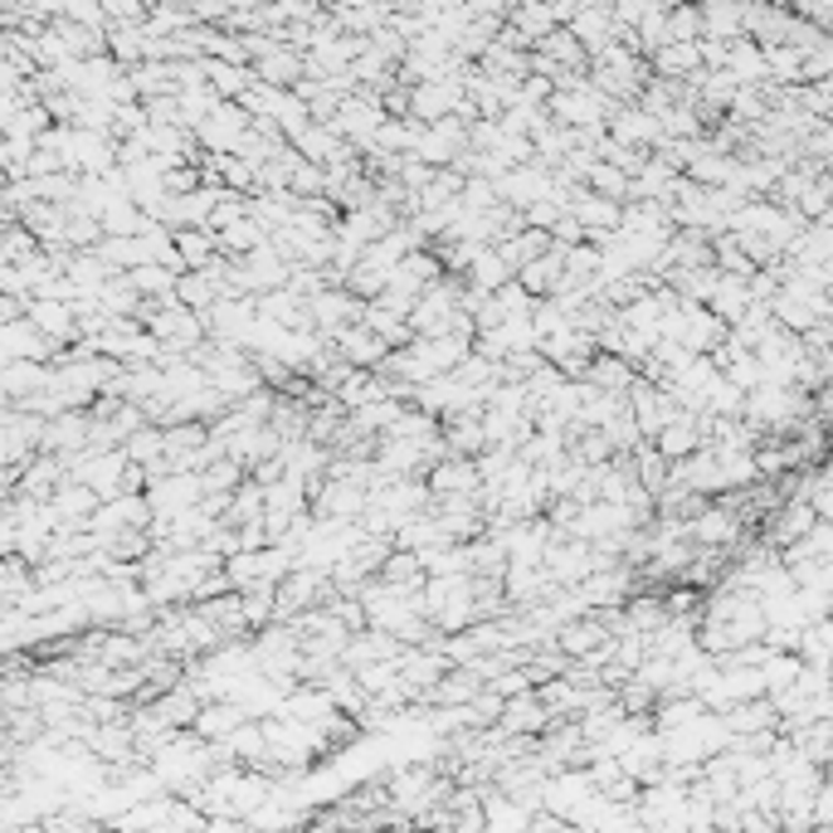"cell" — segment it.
<instances>
[{"label": "cell", "mask_w": 833, "mask_h": 833, "mask_svg": "<svg viewBox=\"0 0 833 833\" xmlns=\"http://www.w3.org/2000/svg\"><path fill=\"white\" fill-rule=\"evenodd\" d=\"M619 137H629V142H653V127L644 118H629L624 127H619Z\"/></svg>", "instance_id": "cell-19"}, {"label": "cell", "mask_w": 833, "mask_h": 833, "mask_svg": "<svg viewBox=\"0 0 833 833\" xmlns=\"http://www.w3.org/2000/svg\"><path fill=\"white\" fill-rule=\"evenodd\" d=\"M580 380H590L595 390H619V396H624L629 380H634V362H624V356H610V352H595Z\"/></svg>", "instance_id": "cell-7"}, {"label": "cell", "mask_w": 833, "mask_h": 833, "mask_svg": "<svg viewBox=\"0 0 833 833\" xmlns=\"http://www.w3.org/2000/svg\"><path fill=\"white\" fill-rule=\"evenodd\" d=\"M176 254H181V264H186V268H210V258L220 254L215 230H206V224L176 230Z\"/></svg>", "instance_id": "cell-9"}, {"label": "cell", "mask_w": 833, "mask_h": 833, "mask_svg": "<svg viewBox=\"0 0 833 833\" xmlns=\"http://www.w3.org/2000/svg\"><path fill=\"white\" fill-rule=\"evenodd\" d=\"M376 576L386 580V585H396V590H420V585H424V566H420V556H414V551L390 546V556L380 560Z\"/></svg>", "instance_id": "cell-10"}, {"label": "cell", "mask_w": 833, "mask_h": 833, "mask_svg": "<svg viewBox=\"0 0 833 833\" xmlns=\"http://www.w3.org/2000/svg\"><path fill=\"white\" fill-rule=\"evenodd\" d=\"M424 482H430L434 498H448V492H473L478 488V468H473V458H438V464H430V473H424Z\"/></svg>", "instance_id": "cell-6"}, {"label": "cell", "mask_w": 833, "mask_h": 833, "mask_svg": "<svg viewBox=\"0 0 833 833\" xmlns=\"http://www.w3.org/2000/svg\"><path fill=\"white\" fill-rule=\"evenodd\" d=\"M560 264H566V244H551L546 254H536V258H526L522 268H517V284H522L532 298H546V292H556L560 284Z\"/></svg>", "instance_id": "cell-4"}, {"label": "cell", "mask_w": 833, "mask_h": 833, "mask_svg": "<svg viewBox=\"0 0 833 833\" xmlns=\"http://www.w3.org/2000/svg\"><path fill=\"white\" fill-rule=\"evenodd\" d=\"M190 186H196V176H190V171H181V176H171V190H190Z\"/></svg>", "instance_id": "cell-21"}, {"label": "cell", "mask_w": 833, "mask_h": 833, "mask_svg": "<svg viewBox=\"0 0 833 833\" xmlns=\"http://www.w3.org/2000/svg\"><path fill=\"white\" fill-rule=\"evenodd\" d=\"M707 308L717 312L726 326L741 318V312L751 308V288H746V278H731V274H717V288H712V298H707Z\"/></svg>", "instance_id": "cell-8"}, {"label": "cell", "mask_w": 833, "mask_h": 833, "mask_svg": "<svg viewBox=\"0 0 833 833\" xmlns=\"http://www.w3.org/2000/svg\"><path fill=\"white\" fill-rule=\"evenodd\" d=\"M215 240H220V254L240 258V254L258 249V244H268V230H264V224H258L254 215H240L234 224H224V230H215Z\"/></svg>", "instance_id": "cell-11"}, {"label": "cell", "mask_w": 833, "mask_h": 833, "mask_svg": "<svg viewBox=\"0 0 833 833\" xmlns=\"http://www.w3.org/2000/svg\"><path fill=\"white\" fill-rule=\"evenodd\" d=\"M162 448H166L162 430H142V434L127 438V454H132V458H146V464H152V458H162Z\"/></svg>", "instance_id": "cell-18"}, {"label": "cell", "mask_w": 833, "mask_h": 833, "mask_svg": "<svg viewBox=\"0 0 833 833\" xmlns=\"http://www.w3.org/2000/svg\"><path fill=\"white\" fill-rule=\"evenodd\" d=\"M326 342L336 346V356H342V362H352V366H376L380 356L390 352L386 342H380L376 332H370L366 322H346V326H336L332 336H326Z\"/></svg>", "instance_id": "cell-2"}, {"label": "cell", "mask_w": 833, "mask_h": 833, "mask_svg": "<svg viewBox=\"0 0 833 833\" xmlns=\"http://www.w3.org/2000/svg\"><path fill=\"white\" fill-rule=\"evenodd\" d=\"M585 186H590L595 196H604V200H619V206L629 200V171H619V166H610V162H595L590 171H585Z\"/></svg>", "instance_id": "cell-15"}, {"label": "cell", "mask_w": 833, "mask_h": 833, "mask_svg": "<svg viewBox=\"0 0 833 833\" xmlns=\"http://www.w3.org/2000/svg\"><path fill=\"white\" fill-rule=\"evenodd\" d=\"M551 722V712L542 707V697L536 692H517V697H502V712H498V731H508V736H536Z\"/></svg>", "instance_id": "cell-3"}, {"label": "cell", "mask_w": 833, "mask_h": 833, "mask_svg": "<svg viewBox=\"0 0 833 833\" xmlns=\"http://www.w3.org/2000/svg\"><path fill=\"white\" fill-rule=\"evenodd\" d=\"M132 284H137L142 292H152V298H171V292H176V274L166 264H142Z\"/></svg>", "instance_id": "cell-16"}, {"label": "cell", "mask_w": 833, "mask_h": 833, "mask_svg": "<svg viewBox=\"0 0 833 833\" xmlns=\"http://www.w3.org/2000/svg\"><path fill=\"white\" fill-rule=\"evenodd\" d=\"M629 454H634V478L644 482V488L653 492V498H658L663 478H668V458H663L658 448H653V438H638V444L629 448Z\"/></svg>", "instance_id": "cell-14"}, {"label": "cell", "mask_w": 833, "mask_h": 833, "mask_svg": "<svg viewBox=\"0 0 833 833\" xmlns=\"http://www.w3.org/2000/svg\"><path fill=\"white\" fill-rule=\"evenodd\" d=\"M697 444H702V430H697V410H678L658 434H653V448H658L663 458H688Z\"/></svg>", "instance_id": "cell-5"}, {"label": "cell", "mask_w": 833, "mask_h": 833, "mask_svg": "<svg viewBox=\"0 0 833 833\" xmlns=\"http://www.w3.org/2000/svg\"><path fill=\"white\" fill-rule=\"evenodd\" d=\"M420 152L430 156V162H448V156L458 152V132L454 127H434V137H420Z\"/></svg>", "instance_id": "cell-17"}, {"label": "cell", "mask_w": 833, "mask_h": 833, "mask_svg": "<svg viewBox=\"0 0 833 833\" xmlns=\"http://www.w3.org/2000/svg\"><path fill=\"white\" fill-rule=\"evenodd\" d=\"M566 210L585 224V240L590 244H600L610 230H619V200H604V196H595L590 186H576L570 190V200H566Z\"/></svg>", "instance_id": "cell-1"}, {"label": "cell", "mask_w": 833, "mask_h": 833, "mask_svg": "<svg viewBox=\"0 0 833 833\" xmlns=\"http://www.w3.org/2000/svg\"><path fill=\"white\" fill-rule=\"evenodd\" d=\"M464 278H468L473 288H488V292H492V288H502V284H508V278H512V268L502 264V254L492 249V244H482V249L468 258Z\"/></svg>", "instance_id": "cell-12"}, {"label": "cell", "mask_w": 833, "mask_h": 833, "mask_svg": "<svg viewBox=\"0 0 833 833\" xmlns=\"http://www.w3.org/2000/svg\"><path fill=\"white\" fill-rule=\"evenodd\" d=\"M356 322H366L370 332H376L386 346H410V336H414V332H410V322H404L400 312L380 308V302H366V308H362V318H356Z\"/></svg>", "instance_id": "cell-13"}, {"label": "cell", "mask_w": 833, "mask_h": 833, "mask_svg": "<svg viewBox=\"0 0 833 833\" xmlns=\"http://www.w3.org/2000/svg\"><path fill=\"white\" fill-rule=\"evenodd\" d=\"M420 137L414 132H404V127H386V146H414Z\"/></svg>", "instance_id": "cell-20"}]
</instances>
